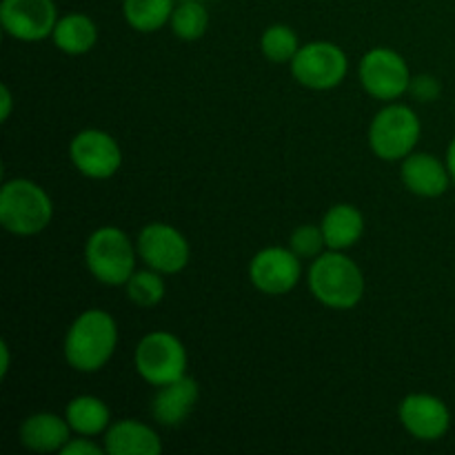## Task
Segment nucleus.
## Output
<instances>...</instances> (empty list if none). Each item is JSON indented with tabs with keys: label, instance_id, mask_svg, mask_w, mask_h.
<instances>
[{
	"label": "nucleus",
	"instance_id": "f257e3e1",
	"mask_svg": "<svg viewBox=\"0 0 455 455\" xmlns=\"http://www.w3.org/2000/svg\"><path fill=\"white\" fill-rule=\"evenodd\" d=\"M118 347V324L105 309H87L67 329L62 354L67 364L80 373H96Z\"/></svg>",
	"mask_w": 455,
	"mask_h": 455
},
{
	"label": "nucleus",
	"instance_id": "f03ea898",
	"mask_svg": "<svg viewBox=\"0 0 455 455\" xmlns=\"http://www.w3.org/2000/svg\"><path fill=\"white\" fill-rule=\"evenodd\" d=\"M309 291L329 309H354L364 296V275L360 267L342 251L320 253L309 267Z\"/></svg>",
	"mask_w": 455,
	"mask_h": 455
},
{
	"label": "nucleus",
	"instance_id": "7ed1b4c3",
	"mask_svg": "<svg viewBox=\"0 0 455 455\" xmlns=\"http://www.w3.org/2000/svg\"><path fill=\"white\" fill-rule=\"evenodd\" d=\"M136 244L114 225L96 229L84 244V265L89 274L107 287H124L136 271Z\"/></svg>",
	"mask_w": 455,
	"mask_h": 455
},
{
	"label": "nucleus",
	"instance_id": "20e7f679",
	"mask_svg": "<svg viewBox=\"0 0 455 455\" xmlns=\"http://www.w3.org/2000/svg\"><path fill=\"white\" fill-rule=\"evenodd\" d=\"M53 203L34 180L13 178L0 191V222L13 235H36L49 227Z\"/></svg>",
	"mask_w": 455,
	"mask_h": 455
},
{
	"label": "nucleus",
	"instance_id": "39448f33",
	"mask_svg": "<svg viewBox=\"0 0 455 455\" xmlns=\"http://www.w3.org/2000/svg\"><path fill=\"white\" fill-rule=\"evenodd\" d=\"M422 124L416 111L409 105L391 102L376 114L369 127V147L373 154L387 163L404 160L413 154L420 140Z\"/></svg>",
	"mask_w": 455,
	"mask_h": 455
},
{
	"label": "nucleus",
	"instance_id": "423d86ee",
	"mask_svg": "<svg viewBox=\"0 0 455 455\" xmlns=\"http://www.w3.org/2000/svg\"><path fill=\"white\" fill-rule=\"evenodd\" d=\"M138 376L151 387H164L187 376V349L172 331H151L138 342L133 354Z\"/></svg>",
	"mask_w": 455,
	"mask_h": 455
},
{
	"label": "nucleus",
	"instance_id": "0eeeda50",
	"mask_svg": "<svg viewBox=\"0 0 455 455\" xmlns=\"http://www.w3.org/2000/svg\"><path fill=\"white\" fill-rule=\"evenodd\" d=\"M289 65H291V76L302 87L314 89V92H329L347 78L349 58L336 43L314 40V43L302 44Z\"/></svg>",
	"mask_w": 455,
	"mask_h": 455
},
{
	"label": "nucleus",
	"instance_id": "6e6552de",
	"mask_svg": "<svg viewBox=\"0 0 455 455\" xmlns=\"http://www.w3.org/2000/svg\"><path fill=\"white\" fill-rule=\"evenodd\" d=\"M360 83L376 100H398L411 87L409 65L398 52L389 47H373L360 60Z\"/></svg>",
	"mask_w": 455,
	"mask_h": 455
},
{
	"label": "nucleus",
	"instance_id": "1a4fd4ad",
	"mask_svg": "<svg viewBox=\"0 0 455 455\" xmlns=\"http://www.w3.org/2000/svg\"><path fill=\"white\" fill-rule=\"evenodd\" d=\"M138 258L149 269L160 271L163 275L180 274L189 265L191 249L185 235L167 222H149L142 227L136 240Z\"/></svg>",
	"mask_w": 455,
	"mask_h": 455
},
{
	"label": "nucleus",
	"instance_id": "9d476101",
	"mask_svg": "<svg viewBox=\"0 0 455 455\" xmlns=\"http://www.w3.org/2000/svg\"><path fill=\"white\" fill-rule=\"evenodd\" d=\"M71 164L92 180H107L123 167V151L116 138L102 129H83L69 145Z\"/></svg>",
	"mask_w": 455,
	"mask_h": 455
},
{
	"label": "nucleus",
	"instance_id": "9b49d317",
	"mask_svg": "<svg viewBox=\"0 0 455 455\" xmlns=\"http://www.w3.org/2000/svg\"><path fill=\"white\" fill-rule=\"evenodd\" d=\"M58 7L53 0H3L0 25L20 43H38L56 29Z\"/></svg>",
	"mask_w": 455,
	"mask_h": 455
},
{
	"label": "nucleus",
	"instance_id": "f8f14e48",
	"mask_svg": "<svg viewBox=\"0 0 455 455\" xmlns=\"http://www.w3.org/2000/svg\"><path fill=\"white\" fill-rule=\"evenodd\" d=\"M302 260L284 247H267L249 262V280L267 296H284L300 283Z\"/></svg>",
	"mask_w": 455,
	"mask_h": 455
},
{
	"label": "nucleus",
	"instance_id": "ddd939ff",
	"mask_svg": "<svg viewBox=\"0 0 455 455\" xmlns=\"http://www.w3.org/2000/svg\"><path fill=\"white\" fill-rule=\"evenodd\" d=\"M400 425L409 435L422 443H435L444 438L451 427V411L447 404L431 394H409L398 407Z\"/></svg>",
	"mask_w": 455,
	"mask_h": 455
},
{
	"label": "nucleus",
	"instance_id": "4468645a",
	"mask_svg": "<svg viewBox=\"0 0 455 455\" xmlns=\"http://www.w3.org/2000/svg\"><path fill=\"white\" fill-rule=\"evenodd\" d=\"M400 178H403V185L420 198H440L447 194L449 182H451L447 163L427 151L409 154L400 167Z\"/></svg>",
	"mask_w": 455,
	"mask_h": 455
},
{
	"label": "nucleus",
	"instance_id": "2eb2a0df",
	"mask_svg": "<svg viewBox=\"0 0 455 455\" xmlns=\"http://www.w3.org/2000/svg\"><path fill=\"white\" fill-rule=\"evenodd\" d=\"M200 398L198 382L191 376H182L169 385L158 387L151 403V416L163 427H178L191 416Z\"/></svg>",
	"mask_w": 455,
	"mask_h": 455
},
{
	"label": "nucleus",
	"instance_id": "dca6fc26",
	"mask_svg": "<svg viewBox=\"0 0 455 455\" xmlns=\"http://www.w3.org/2000/svg\"><path fill=\"white\" fill-rule=\"evenodd\" d=\"M69 440V422H67V418L56 416V413H31L20 425V443L34 453H60Z\"/></svg>",
	"mask_w": 455,
	"mask_h": 455
},
{
	"label": "nucleus",
	"instance_id": "f3484780",
	"mask_svg": "<svg viewBox=\"0 0 455 455\" xmlns=\"http://www.w3.org/2000/svg\"><path fill=\"white\" fill-rule=\"evenodd\" d=\"M105 451L109 455H158L163 451L158 434L138 420L111 422L105 431Z\"/></svg>",
	"mask_w": 455,
	"mask_h": 455
},
{
	"label": "nucleus",
	"instance_id": "a211bd4d",
	"mask_svg": "<svg viewBox=\"0 0 455 455\" xmlns=\"http://www.w3.org/2000/svg\"><path fill=\"white\" fill-rule=\"evenodd\" d=\"M323 234L327 249L333 251H347L354 244H358V240L364 234V216L358 207L349 203L333 204L327 213H324L323 222Z\"/></svg>",
	"mask_w": 455,
	"mask_h": 455
},
{
	"label": "nucleus",
	"instance_id": "6ab92c4d",
	"mask_svg": "<svg viewBox=\"0 0 455 455\" xmlns=\"http://www.w3.org/2000/svg\"><path fill=\"white\" fill-rule=\"evenodd\" d=\"M52 38L53 44L67 56H83L96 47L98 27L84 13H67V16L58 18Z\"/></svg>",
	"mask_w": 455,
	"mask_h": 455
},
{
	"label": "nucleus",
	"instance_id": "aec40b11",
	"mask_svg": "<svg viewBox=\"0 0 455 455\" xmlns=\"http://www.w3.org/2000/svg\"><path fill=\"white\" fill-rule=\"evenodd\" d=\"M65 418L74 434L87 438L105 434L111 425L109 407L96 395H78L71 400L65 409Z\"/></svg>",
	"mask_w": 455,
	"mask_h": 455
},
{
	"label": "nucleus",
	"instance_id": "412c9836",
	"mask_svg": "<svg viewBox=\"0 0 455 455\" xmlns=\"http://www.w3.org/2000/svg\"><path fill=\"white\" fill-rule=\"evenodd\" d=\"M176 0H123V13L129 27L140 34H154L172 20Z\"/></svg>",
	"mask_w": 455,
	"mask_h": 455
},
{
	"label": "nucleus",
	"instance_id": "4be33fe9",
	"mask_svg": "<svg viewBox=\"0 0 455 455\" xmlns=\"http://www.w3.org/2000/svg\"><path fill=\"white\" fill-rule=\"evenodd\" d=\"M169 25L180 40H198L207 34L209 12L200 0H182L173 9Z\"/></svg>",
	"mask_w": 455,
	"mask_h": 455
},
{
	"label": "nucleus",
	"instance_id": "5701e85b",
	"mask_svg": "<svg viewBox=\"0 0 455 455\" xmlns=\"http://www.w3.org/2000/svg\"><path fill=\"white\" fill-rule=\"evenodd\" d=\"M300 38L289 25H271L262 31L260 36V52L262 56L275 65H284L296 58L300 52Z\"/></svg>",
	"mask_w": 455,
	"mask_h": 455
},
{
	"label": "nucleus",
	"instance_id": "b1692460",
	"mask_svg": "<svg viewBox=\"0 0 455 455\" xmlns=\"http://www.w3.org/2000/svg\"><path fill=\"white\" fill-rule=\"evenodd\" d=\"M127 289V298L138 307H156L163 302L164 298V280L163 274L156 269H140L133 271L132 278L124 284Z\"/></svg>",
	"mask_w": 455,
	"mask_h": 455
},
{
	"label": "nucleus",
	"instance_id": "393cba45",
	"mask_svg": "<svg viewBox=\"0 0 455 455\" xmlns=\"http://www.w3.org/2000/svg\"><path fill=\"white\" fill-rule=\"evenodd\" d=\"M289 249L296 253L300 260H315L320 253H324L327 243H324L323 227L318 225H300L289 238Z\"/></svg>",
	"mask_w": 455,
	"mask_h": 455
},
{
	"label": "nucleus",
	"instance_id": "a878e982",
	"mask_svg": "<svg viewBox=\"0 0 455 455\" xmlns=\"http://www.w3.org/2000/svg\"><path fill=\"white\" fill-rule=\"evenodd\" d=\"M409 92L422 102H434L435 98L440 96L443 87H440V80L434 78V76H418V78H411V87Z\"/></svg>",
	"mask_w": 455,
	"mask_h": 455
},
{
	"label": "nucleus",
	"instance_id": "bb28decb",
	"mask_svg": "<svg viewBox=\"0 0 455 455\" xmlns=\"http://www.w3.org/2000/svg\"><path fill=\"white\" fill-rule=\"evenodd\" d=\"M105 451V444H96L87 435H78V438H71L69 443L62 447L60 455H102Z\"/></svg>",
	"mask_w": 455,
	"mask_h": 455
},
{
	"label": "nucleus",
	"instance_id": "cd10ccee",
	"mask_svg": "<svg viewBox=\"0 0 455 455\" xmlns=\"http://www.w3.org/2000/svg\"><path fill=\"white\" fill-rule=\"evenodd\" d=\"M0 92H3V111H0V120H3V123H7L9 120V116H12V107H13V98H12V92H9V87L7 84H3V87H0Z\"/></svg>",
	"mask_w": 455,
	"mask_h": 455
},
{
	"label": "nucleus",
	"instance_id": "c85d7f7f",
	"mask_svg": "<svg viewBox=\"0 0 455 455\" xmlns=\"http://www.w3.org/2000/svg\"><path fill=\"white\" fill-rule=\"evenodd\" d=\"M0 355H3V364H0V378H7L9 364H12V355H9L7 342H0Z\"/></svg>",
	"mask_w": 455,
	"mask_h": 455
},
{
	"label": "nucleus",
	"instance_id": "c756f323",
	"mask_svg": "<svg viewBox=\"0 0 455 455\" xmlns=\"http://www.w3.org/2000/svg\"><path fill=\"white\" fill-rule=\"evenodd\" d=\"M447 167H449V173H451V180L455 182V136H453V140L449 142V149H447Z\"/></svg>",
	"mask_w": 455,
	"mask_h": 455
},
{
	"label": "nucleus",
	"instance_id": "7c9ffc66",
	"mask_svg": "<svg viewBox=\"0 0 455 455\" xmlns=\"http://www.w3.org/2000/svg\"><path fill=\"white\" fill-rule=\"evenodd\" d=\"M178 3H182V0H178Z\"/></svg>",
	"mask_w": 455,
	"mask_h": 455
}]
</instances>
